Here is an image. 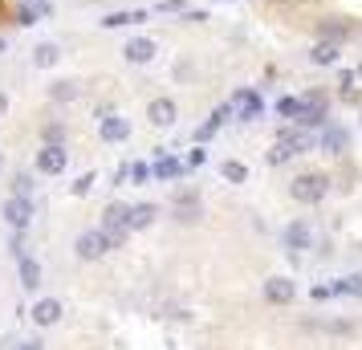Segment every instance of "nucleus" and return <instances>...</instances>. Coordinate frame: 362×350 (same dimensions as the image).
<instances>
[{"instance_id": "f257e3e1", "label": "nucleus", "mask_w": 362, "mask_h": 350, "mask_svg": "<svg viewBox=\"0 0 362 350\" xmlns=\"http://www.w3.org/2000/svg\"><path fill=\"white\" fill-rule=\"evenodd\" d=\"M326 122H329V94L326 90H305V94H297L293 127H301V131H322Z\"/></svg>"}, {"instance_id": "f03ea898", "label": "nucleus", "mask_w": 362, "mask_h": 350, "mask_svg": "<svg viewBox=\"0 0 362 350\" xmlns=\"http://www.w3.org/2000/svg\"><path fill=\"white\" fill-rule=\"evenodd\" d=\"M228 106H232V118H236V122H257V118H264V110H269V102H264V94L257 86H236Z\"/></svg>"}, {"instance_id": "7ed1b4c3", "label": "nucleus", "mask_w": 362, "mask_h": 350, "mask_svg": "<svg viewBox=\"0 0 362 350\" xmlns=\"http://www.w3.org/2000/svg\"><path fill=\"white\" fill-rule=\"evenodd\" d=\"M102 233L110 236V249L127 245V233H131V204L110 200L102 208Z\"/></svg>"}, {"instance_id": "20e7f679", "label": "nucleus", "mask_w": 362, "mask_h": 350, "mask_svg": "<svg viewBox=\"0 0 362 350\" xmlns=\"http://www.w3.org/2000/svg\"><path fill=\"white\" fill-rule=\"evenodd\" d=\"M289 196L297 204H322L329 196V175H322V171H301V175H293V184H289Z\"/></svg>"}, {"instance_id": "39448f33", "label": "nucleus", "mask_w": 362, "mask_h": 350, "mask_svg": "<svg viewBox=\"0 0 362 350\" xmlns=\"http://www.w3.org/2000/svg\"><path fill=\"white\" fill-rule=\"evenodd\" d=\"M317 41H334V45H350L354 37H362V25L358 21H346V17H322L313 25Z\"/></svg>"}, {"instance_id": "423d86ee", "label": "nucleus", "mask_w": 362, "mask_h": 350, "mask_svg": "<svg viewBox=\"0 0 362 350\" xmlns=\"http://www.w3.org/2000/svg\"><path fill=\"white\" fill-rule=\"evenodd\" d=\"M0 216H4V224H8L13 233H25V228L33 224V216H37L33 196H8V200L0 204Z\"/></svg>"}, {"instance_id": "0eeeda50", "label": "nucleus", "mask_w": 362, "mask_h": 350, "mask_svg": "<svg viewBox=\"0 0 362 350\" xmlns=\"http://www.w3.org/2000/svg\"><path fill=\"white\" fill-rule=\"evenodd\" d=\"M69 167V143H41L37 147V175H62Z\"/></svg>"}, {"instance_id": "6e6552de", "label": "nucleus", "mask_w": 362, "mask_h": 350, "mask_svg": "<svg viewBox=\"0 0 362 350\" xmlns=\"http://www.w3.org/2000/svg\"><path fill=\"white\" fill-rule=\"evenodd\" d=\"M281 249L289 252V257H301L305 249H313L310 220H289V224H285V233H281Z\"/></svg>"}, {"instance_id": "1a4fd4ad", "label": "nucleus", "mask_w": 362, "mask_h": 350, "mask_svg": "<svg viewBox=\"0 0 362 350\" xmlns=\"http://www.w3.org/2000/svg\"><path fill=\"white\" fill-rule=\"evenodd\" d=\"M183 175H187V163L175 159V155H167L163 147H155V163H151V180H159V184H180Z\"/></svg>"}, {"instance_id": "9d476101", "label": "nucleus", "mask_w": 362, "mask_h": 350, "mask_svg": "<svg viewBox=\"0 0 362 350\" xmlns=\"http://www.w3.org/2000/svg\"><path fill=\"white\" fill-rule=\"evenodd\" d=\"M199 212H204V204H199L196 187H180V192L171 196V216L180 220V224H196Z\"/></svg>"}, {"instance_id": "9b49d317", "label": "nucleus", "mask_w": 362, "mask_h": 350, "mask_svg": "<svg viewBox=\"0 0 362 350\" xmlns=\"http://www.w3.org/2000/svg\"><path fill=\"white\" fill-rule=\"evenodd\" d=\"M175 118H180V106H175V98L159 94V98L147 102V122L155 127V131H171V127H175Z\"/></svg>"}, {"instance_id": "f8f14e48", "label": "nucleus", "mask_w": 362, "mask_h": 350, "mask_svg": "<svg viewBox=\"0 0 362 350\" xmlns=\"http://www.w3.org/2000/svg\"><path fill=\"white\" fill-rule=\"evenodd\" d=\"M74 252H78L82 261H98L102 252H110V236L102 233V228H86V233L74 240Z\"/></svg>"}, {"instance_id": "ddd939ff", "label": "nucleus", "mask_w": 362, "mask_h": 350, "mask_svg": "<svg viewBox=\"0 0 362 350\" xmlns=\"http://www.w3.org/2000/svg\"><path fill=\"white\" fill-rule=\"evenodd\" d=\"M155 53H159V41L155 37H131L127 45H122V62H131V66H151L155 62Z\"/></svg>"}, {"instance_id": "4468645a", "label": "nucleus", "mask_w": 362, "mask_h": 350, "mask_svg": "<svg viewBox=\"0 0 362 350\" xmlns=\"http://www.w3.org/2000/svg\"><path fill=\"white\" fill-rule=\"evenodd\" d=\"M143 21H151V8H115V13H102L98 25L106 33H115V29H134Z\"/></svg>"}, {"instance_id": "2eb2a0df", "label": "nucleus", "mask_w": 362, "mask_h": 350, "mask_svg": "<svg viewBox=\"0 0 362 350\" xmlns=\"http://www.w3.org/2000/svg\"><path fill=\"white\" fill-rule=\"evenodd\" d=\"M317 147L326 151V155H346L350 151V131H346L342 122H326L322 134H317Z\"/></svg>"}, {"instance_id": "dca6fc26", "label": "nucleus", "mask_w": 362, "mask_h": 350, "mask_svg": "<svg viewBox=\"0 0 362 350\" xmlns=\"http://www.w3.org/2000/svg\"><path fill=\"white\" fill-rule=\"evenodd\" d=\"M98 139L102 143H127V139H131V118H122L115 110V115H106V118H98Z\"/></svg>"}, {"instance_id": "f3484780", "label": "nucleus", "mask_w": 362, "mask_h": 350, "mask_svg": "<svg viewBox=\"0 0 362 350\" xmlns=\"http://www.w3.org/2000/svg\"><path fill=\"white\" fill-rule=\"evenodd\" d=\"M228 118H232V106H228V102H220V106H216L212 115L204 118V122H199L196 131H192V139H196V143H212L216 134H220V127H224Z\"/></svg>"}, {"instance_id": "a211bd4d", "label": "nucleus", "mask_w": 362, "mask_h": 350, "mask_svg": "<svg viewBox=\"0 0 362 350\" xmlns=\"http://www.w3.org/2000/svg\"><path fill=\"white\" fill-rule=\"evenodd\" d=\"M293 298H297L293 277H269V281H264V301H269V305H289Z\"/></svg>"}, {"instance_id": "6ab92c4d", "label": "nucleus", "mask_w": 362, "mask_h": 350, "mask_svg": "<svg viewBox=\"0 0 362 350\" xmlns=\"http://www.w3.org/2000/svg\"><path fill=\"white\" fill-rule=\"evenodd\" d=\"M45 98H49L53 106H69V102L82 98V82H74V78H57V82H49Z\"/></svg>"}, {"instance_id": "aec40b11", "label": "nucleus", "mask_w": 362, "mask_h": 350, "mask_svg": "<svg viewBox=\"0 0 362 350\" xmlns=\"http://www.w3.org/2000/svg\"><path fill=\"white\" fill-rule=\"evenodd\" d=\"M62 314H66V305H62L57 298H41L33 310H29L33 326H57V322H62Z\"/></svg>"}, {"instance_id": "412c9836", "label": "nucleus", "mask_w": 362, "mask_h": 350, "mask_svg": "<svg viewBox=\"0 0 362 350\" xmlns=\"http://www.w3.org/2000/svg\"><path fill=\"white\" fill-rule=\"evenodd\" d=\"M342 49H346V45H334V41H313L310 62H313L317 69H334L338 62H342Z\"/></svg>"}, {"instance_id": "4be33fe9", "label": "nucleus", "mask_w": 362, "mask_h": 350, "mask_svg": "<svg viewBox=\"0 0 362 350\" xmlns=\"http://www.w3.org/2000/svg\"><path fill=\"white\" fill-rule=\"evenodd\" d=\"M118 184H151V163L147 159H134V163H122L115 175Z\"/></svg>"}, {"instance_id": "5701e85b", "label": "nucleus", "mask_w": 362, "mask_h": 350, "mask_svg": "<svg viewBox=\"0 0 362 350\" xmlns=\"http://www.w3.org/2000/svg\"><path fill=\"white\" fill-rule=\"evenodd\" d=\"M57 62H62V45H57V41H37L33 45V66L37 69H53Z\"/></svg>"}, {"instance_id": "b1692460", "label": "nucleus", "mask_w": 362, "mask_h": 350, "mask_svg": "<svg viewBox=\"0 0 362 350\" xmlns=\"http://www.w3.org/2000/svg\"><path fill=\"white\" fill-rule=\"evenodd\" d=\"M17 277H21V285H25L29 293H37V285H41V265H37L29 252H25V257L17 261Z\"/></svg>"}, {"instance_id": "393cba45", "label": "nucleus", "mask_w": 362, "mask_h": 350, "mask_svg": "<svg viewBox=\"0 0 362 350\" xmlns=\"http://www.w3.org/2000/svg\"><path fill=\"white\" fill-rule=\"evenodd\" d=\"M155 216H159V208H155V204H131V233L151 228V224H155Z\"/></svg>"}, {"instance_id": "a878e982", "label": "nucleus", "mask_w": 362, "mask_h": 350, "mask_svg": "<svg viewBox=\"0 0 362 350\" xmlns=\"http://www.w3.org/2000/svg\"><path fill=\"white\" fill-rule=\"evenodd\" d=\"M8 17H13V25H21V29H33L37 21V8H33V0H17L13 8H8Z\"/></svg>"}, {"instance_id": "bb28decb", "label": "nucleus", "mask_w": 362, "mask_h": 350, "mask_svg": "<svg viewBox=\"0 0 362 350\" xmlns=\"http://www.w3.org/2000/svg\"><path fill=\"white\" fill-rule=\"evenodd\" d=\"M329 289H334V298H362V277L350 273L342 281H329Z\"/></svg>"}, {"instance_id": "cd10ccee", "label": "nucleus", "mask_w": 362, "mask_h": 350, "mask_svg": "<svg viewBox=\"0 0 362 350\" xmlns=\"http://www.w3.org/2000/svg\"><path fill=\"white\" fill-rule=\"evenodd\" d=\"M220 175H224L228 184H248V163H240V159H224V163H220Z\"/></svg>"}, {"instance_id": "c85d7f7f", "label": "nucleus", "mask_w": 362, "mask_h": 350, "mask_svg": "<svg viewBox=\"0 0 362 350\" xmlns=\"http://www.w3.org/2000/svg\"><path fill=\"white\" fill-rule=\"evenodd\" d=\"M41 143H69V127L66 122H57V118L45 122V127H41Z\"/></svg>"}, {"instance_id": "c756f323", "label": "nucleus", "mask_w": 362, "mask_h": 350, "mask_svg": "<svg viewBox=\"0 0 362 350\" xmlns=\"http://www.w3.org/2000/svg\"><path fill=\"white\" fill-rule=\"evenodd\" d=\"M187 8H192L187 0H159V4L151 8V13H159V17H183Z\"/></svg>"}, {"instance_id": "7c9ffc66", "label": "nucleus", "mask_w": 362, "mask_h": 350, "mask_svg": "<svg viewBox=\"0 0 362 350\" xmlns=\"http://www.w3.org/2000/svg\"><path fill=\"white\" fill-rule=\"evenodd\" d=\"M94 184H98V175H94V171H86V175H78V180L69 184V196H78V200H82V196L94 192Z\"/></svg>"}, {"instance_id": "2f4dec72", "label": "nucleus", "mask_w": 362, "mask_h": 350, "mask_svg": "<svg viewBox=\"0 0 362 350\" xmlns=\"http://www.w3.org/2000/svg\"><path fill=\"white\" fill-rule=\"evenodd\" d=\"M273 110H277L281 118H289V122H293V115H297V94H281V98L273 102Z\"/></svg>"}, {"instance_id": "473e14b6", "label": "nucleus", "mask_w": 362, "mask_h": 350, "mask_svg": "<svg viewBox=\"0 0 362 350\" xmlns=\"http://www.w3.org/2000/svg\"><path fill=\"white\" fill-rule=\"evenodd\" d=\"M33 171H21V175H13V196H33Z\"/></svg>"}, {"instance_id": "72a5a7b5", "label": "nucleus", "mask_w": 362, "mask_h": 350, "mask_svg": "<svg viewBox=\"0 0 362 350\" xmlns=\"http://www.w3.org/2000/svg\"><path fill=\"white\" fill-rule=\"evenodd\" d=\"M183 163H187V171H199V167L208 163V151H204V143H196V151H192Z\"/></svg>"}, {"instance_id": "f704fd0d", "label": "nucleus", "mask_w": 362, "mask_h": 350, "mask_svg": "<svg viewBox=\"0 0 362 350\" xmlns=\"http://www.w3.org/2000/svg\"><path fill=\"white\" fill-rule=\"evenodd\" d=\"M204 21H212V13H208V8H187V13L180 17V25H204Z\"/></svg>"}, {"instance_id": "c9c22d12", "label": "nucleus", "mask_w": 362, "mask_h": 350, "mask_svg": "<svg viewBox=\"0 0 362 350\" xmlns=\"http://www.w3.org/2000/svg\"><path fill=\"white\" fill-rule=\"evenodd\" d=\"M33 8H37V17H41V21L53 17V0H33Z\"/></svg>"}, {"instance_id": "e433bc0d", "label": "nucleus", "mask_w": 362, "mask_h": 350, "mask_svg": "<svg viewBox=\"0 0 362 350\" xmlns=\"http://www.w3.org/2000/svg\"><path fill=\"white\" fill-rule=\"evenodd\" d=\"M338 98H342V102H350V106H362V94L354 90V86H346V90L338 94Z\"/></svg>"}, {"instance_id": "4c0bfd02", "label": "nucleus", "mask_w": 362, "mask_h": 350, "mask_svg": "<svg viewBox=\"0 0 362 350\" xmlns=\"http://www.w3.org/2000/svg\"><path fill=\"white\" fill-rule=\"evenodd\" d=\"M8 252H13L17 261L25 257V233H17V236H13V245H8Z\"/></svg>"}, {"instance_id": "58836bf2", "label": "nucleus", "mask_w": 362, "mask_h": 350, "mask_svg": "<svg viewBox=\"0 0 362 350\" xmlns=\"http://www.w3.org/2000/svg\"><path fill=\"white\" fill-rule=\"evenodd\" d=\"M358 78H354V69H338V90H346V86H354Z\"/></svg>"}, {"instance_id": "ea45409f", "label": "nucleus", "mask_w": 362, "mask_h": 350, "mask_svg": "<svg viewBox=\"0 0 362 350\" xmlns=\"http://www.w3.org/2000/svg\"><path fill=\"white\" fill-rule=\"evenodd\" d=\"M310 298H313V301H326V298H334V289H329V285H313Z\"/></svg>"}, {"instance_id": "a19ab883", "label": "nucleus", "mask_w": 362, "mask_h": 350, "mask_svg": "<svg viewBox=\"0 0 362 350\" xmlns=\"http://www.w3.org/2000/svg\"><path fill=\"white\" fill-rule=\"evenodd\" d=\"M106 115H115V106H110V102H98V106H94V118H106Z\"/></svg>"}, {"instance_id": "79ce46f5", "label": "nucleus", "mask_w": 362, "mask_h": 350, "mask_svg": "<svg viewBox=\"0 0 362 350\" xmlns=\"http://www.w3.org/2000/svg\"><path fill=\"white\" fill-rule=\"evenodd\" d=\"M8 115V94H4V90H0V118Z\"/></svg>"}, {"instance_id": "37998d69", "label": "nucleus", "mask_w": 362, "mask_h": 350, "mask_svg": "<svg viewBox=\"0 0 362 350\" xmlns=\"http://www.w3.org/2000/svg\"><path fill=\"white\" fill-rule=\"evenodd\" d=\"M21 350H45L41 342H21Z\"/></svg>"}, {"instance_id": "c03bdc74", "label": "nucleus", "mask_w": 362, "mask_h": 350, "mask_svg": "<svg viewBox=\"0 0 362 350\" xmlns=\"http://www.w3.org/2000/svg\"><path fill=\"white\" fill-rule=\"evenodd\" d=\"M0 53H8V37L0 33Z\"/></svg>"}, {"instance_id": "a18cd8bd", "label": "nucleus", "mask_w": 362, "mask_h": 350, "mask_svg": "<svg viewBox=\"0 0 362 350\" xmlns=\"http://www.w3.org/2000/svg\"><path fill=\"white\" fill-rule=\"evenodd\" d=\"M354 78H358V82H362V62H358V66H354Z\"/></svg>"}, {"instance_id": "49530a36", "label": "nucleus", "mask_w": 362, "mask_h": 350, "mask_svg": "<svg viewBox=\"0 0 362 350\" xmlns=\"http://www.w3.org/2000/svg\"><path fill=\"white\" fill-rule=\"evenodd\" d=\"M0 167H4V151H0Z\"/></svg>"}, {"instance_id": "de8ad7c7", "label": "nucleus", "mask_w": 362, "mask_h": 350, "mask_svg": "<svg viewBox=\"0 0 362 350\" xmlns=\"http://www.w3.org/2000/svg\"><path fill=\"white\" fill-rule=\"evenodd\" d=\"M212 4H224V0H212Z\"/></svg>"}, {"instance_id": "09e8293b", "label": "nucleus", "mask_w": 362, "mask_h": 350, "mask_svg": "<svg viewBox=\"0 0 362 350\" xmlns=\"http://www.w3.org/2000/svg\"><path fill=\"white\" fill-rule=\"evenodd\" d=\"M358 118H362V110H358Z\"/></svg>"}]
</instances>
